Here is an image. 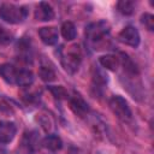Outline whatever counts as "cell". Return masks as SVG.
Wrapping results in <instances>:
<instances>
[{"label": "cell", "instance_id": "obj_21", "mask_svg": "<svg viewBox=\"0 0 154 154\" xmlns=\"http://www.w3.org/2000/svg\"><path fill=\"white\" fill-rule=\"evenodd\" d=\"M12 38H13L12 34L6 28H4L2 25H0V46L8 45L12 41Z\"/></svg>", "mask_w": 154, "mask_h": 154}, {"label": "cell", "instance_id": "obj_17", "mask_svg": "<svg viewBox=\"0 0 154 154\" xmlns=\"http://www.w3.org/2000/svg\"><path fill=\"white\" fill-rule=\"evenodd\" d=\"M117 10L124 14V16H130L134 13L135 10V2L130 1V0H120L117 4Z\"/></svg>", "mask_w": 154, "mask_h": 154}, {"label": "cell", "instance_id": "obj_22", "mask_svg": "<svg viewBox=\"0 0 154 154\" xmlns=\"http://www.w3.org/2000/svg\"><path fill=\"white\" fill-rule=\"evenodd\" d=\"M141 23H142L149 31L154 30V17H153V14H150V13H144V14H142V17H141Z\"/></svg>", "mask_w": 154, "mask_h": 154}, {"label": "cell", "instance_id": "obj_2", "mask_svg": "<svg viewBox=\"0 0 154 154\" xmlns=\"http://www.w3.org/2000/svg\"><path fill=\"white\" fill-rule=\"evenodd\" d=\"M61 65L69 73H75L81 65V51L77 45L67 47L66 52L61 54Z\"/></svg>", "mask_w": 154, "mask_h": 154}, {"label": "cell", "instance_id": "obj_10", "mask_svg": "<svg viewBox=\"0 0 154 154\" xmlns=\"http://www.w3.org/2000/svg\"><path fill=\"white\" fill-rule=\"evenodd\" d=\"M35 18L41 22H48L54 18V10L48 2H40L35 11Z\"/></svg>", "mask_w": 154, "mask_h": 154}, {"label": "cell", "instance_id": "obj_9", "mask_svg": "<svg viewBox=\"0 0 154 154\" xmlns=\"http://www.w3.org/2000/svg\"><path fill=\"white\" fill-rule=\"evenodd\" d=\"M38 36L45 45L53 46L58 42L59 34H58L57 28H54V26H43V28H40Z\"/></svg>", "mask_w": 154, "mask_h": 154}, {"label": "cell", "instance_id": "obj_13", "mask_svg": "<svg viewBox=\"0 0 154 154\" xmlns=\"http://www.w3.org/2000/svg\"><path fill=\"white\" fill-rule=\"evenodd\" d=\"M34 82V73L30 70H18L17 78H16V84L19 87H29Z\"/></svg>", "mask_w": 154, "mask_h": 154}, {"label": "cell", "instance_id": "obj_8", "mask_svg": "<svg viewBox=\"0 0 154 154\" xmlns=\"http://www.w3.org/2000/svg\"><path fill=\"white\" fill-rule=\"evenodd\" d=\"M36 143V134L34 131L24 134L22 142L18 147V154H32Z\"/></svg>", "mask_w": 154, "mask_h": 154}, {"label": "cell", "instance_id": "obj_3", "mask_svg": "<svg viewBox=\"0 0 154 154\" xmlns=\"http://www.w3.org/2000/svg\"><path fill=\"white\" fill-rule=\"evenodd\" d=\"M109 108L113 112V114H116L120 120L123 122H130L132 119V112L129 107L128 101L120 96V95H113L109 99Z\"/></svg>", "mask_w": 154, "mask_h": 154}, {"label": "cell", "instance_id": "obj_18", "mask_svg": "<svg viewBox=\"0 0 154 154\" xmlns=\"http://www.w3.org/2000/svg\"><path fill=\"white\" fill-rule=\"evenodd\" d=\"M17 51H18L19 58H20L22 60L29 61V59L31 58V54H30V46L28 45V42H26L25 40H22L20 42H18Z\"/></svg>", "mask_w": 154, "mask_h": 154}, {"label": "cell", "instance_id": "obj_6", "mask_svg": "<svg viewBox=\"0 0 154 154\" xmlns=\"http://www.w3.org/2000/svg\"><path fill=\"white\" fill-rule=\"evenodd\" d=\"M17 132L16 124L8 120H0V142L8 143L11 142Z\"/></svg>", "mask_w": 154, "mask_h": 154}, {"label": "cell", "instance_id": "obj_14", "mask_svg": "<svg viewBox=\"0 0 154 154\" xmlns=\"http://www.w3.org/2000/svg\"><path fill=\"white\" fill-rule=\"evenodd\" d=\"M42 144L45 148L52 150V152H57L60 150L63 147V141L59 136L57 135H47L43 140H42Z\"/></svg>", "mask_w": 154, "mask_h": 154}, {"label": "cell", "instance_id": "obj_1", "mask_svg": "<svg viewBox=\"0 0 154 154\" xmlns=\"http://www.w3.org/2000/svg\"><path fill=\"white\" fill-rule=\"evenodd\" d=\"M28 14V10L24 6H16L13 4H2L0 6V18L10 24L22 23Z\"/></svg>", "mask_w": 154, "mask_h": 154}, {"label": "cell", "instance_id": "obj_11", "mask_svg": "<svg viewBox=\"0 0 154 154\" xmlns=\"http://www.w3.org/2000/svg\"><path fill=\"white\" fill-rule=\"evenodd\" d=\"M18 70L11 65V64H1L0 65V77L8 84H16V78H17Z\"/></svg>", "mask_w": 154, "mask_h": 154}, {"label": "cell", "instance_id": "obj_23", "mask_svg": "<svg viewBox=\"0 0 154 154\" xmlns=\"http://www.w3.org/2000/svg\"><path fill=\"white\" fill-rule=\"evenodd\" d=\"M93 82H94V85H105L107 83V78L101 71L95 70L93 73Z\"/></svg>", "mask_w": 154, "mask_h": 154}, {"label": "cell", "instance_id": "obj_5", "mask_svg": "<svg viewBox=\"0 0 154 154\" xmlns=\"http://www.w3.org/2000/svg\"><path fill=\"white\" fill-rule=\"evenodd\" d=\"M118 41H120L122 43L130 46V47H138L141 37H140V32L138 30L132 26V25H128L125 26L119 34H118Z\"/></svg>", "mask_w": 154, "mask_h": 154}, {"label": "cell", "instance_id": "obj_20", "mask_svg": "<svg viewBox=\"0 0 154 154\" xmlns=\"http://www.w3.org/2000/svg\"><path fill=\"white\" fill-rule=\"evenodd\" d=\"M48 89L51 90L53 96L55 99H58V100L69 99V93H67V90L63 85H52V87H48Z\"/></svg>", "mask_w": 154, "mask_h": 154}, {"label": "cell", "instance_id": "obj_4", "mask_svg": "<svg viewBox=\"0 0 154 154\" xmlns=\"http://www.w3.org/2000/svg\"><path fill=\"white\" fill-rule=\"evenodd\" d=\"M109 31V25L105 20H100L96 23H91L85 28V38L95 45L100 42Z\"/></svg>", "mask_w": 154, "mask_h": 154}, {"label": "cell", "instance_id": "obj_7", "mask_svg": "<svg viewBox=\"0 0 154 154\" xmlns=\"http://www.w3.org/2000/svg\"><path fill=\"white\" fill-rule=\"evenodd\" d=\"M69 101H70V108L73 111L75 114L79 116V117H84L88 111V103L83 100V97L79 94H75L72 96H69Z\"/></svg>", "mask_w": 154, "mask_h": 154}, {"label": "cell", "instance_id": "obj_12", "mask_svg": "<svg viewBox=\"0 0 154 154\" xmlns=\"http://www.w3.org/2000/svg\"><path fill=\"white\" fill-rule=\"evenodd\" d=\"M99 61L100 64L102 65V67L107 69V70H111V71H117L119 65H120V61H119V57L117 55H113V54H106V55H101L99 58Z\"/></svg>", "mask_w": 154, "mask_h": 154}, {"label": "cell", "instance_id": "obj_16", "mask_svg": "<svg viewBox=\"0 0 154 154\" xmlns=\"http://www.w3.org/2000/svg\"><path fill=\"white\" fill-rule=\"evenodd\" d=\"M61 35H63V37L66 41H72L76 37V35H77L75 24L72 22H65V23H63V25H61Z\"/></svg>", "mask_w": 154, "mask_h": 154}, {"label": "cell", "instance_id": "obj_19", "mask_svg": "<svg viewBox=\"0 0 154 154\" xmlns=\"http://www.w3.org/2000/svg\"><path fill=\"white\" fill-rule=\"evenodd\" d=\"M38 75L41 77L42 81L45 82H52L55 79V72L52 67L47 66V65H42L40 67V71H38Z\"/></svg>", "mask_w": 154, "mask_h": 154}, {"label": "cell", "instance_id": "obj_24", "mask_svg": "<svg viewBox=\"0 0 154 154\" xmlns=\"http://www.w3.org/2000/svg\"><path fill=\"white\" fill-rule=\"evenodd\" d=\"M69 154H82V153H81V150L77 149V148H71Z\"/></svg>", "mask_w": 154, "mask_h": 154}, {"label": "cell", "instance_id": "obj_15", "mask_svg": "<svg viewBox=\"0 0 154 154\" xmlns=\"http://www.w3.org/2000/svg\"><path fill=\"white\" fill-rule=\"evenodd\" d=\"M119 61H120V64L123 65V67H124V71L126 72V73H129V75H132V76H135V75H138V69H137V65L129 58V55L128 54H125V53H120V58H119Z\"/></svg>", "mask_w": 154, "mask_h": 154}]
</instances>
